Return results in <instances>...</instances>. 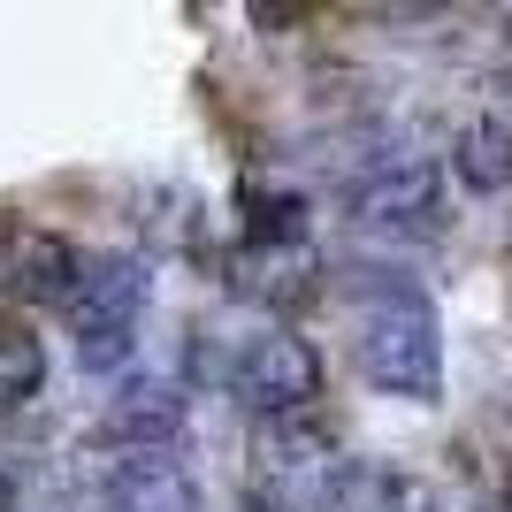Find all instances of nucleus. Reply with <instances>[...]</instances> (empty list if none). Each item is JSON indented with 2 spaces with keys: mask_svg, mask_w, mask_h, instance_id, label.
Returning <instances> with one entry per match:
<instances>
[{
  "mask_svg": "<svg viewBox=\"0 0 512 512\" xmlns=\"http://www.w3.org/2000/svg\"><path fill=\"white\" fill-rule=\"evenodd\" d=\"M505 505H512V490H505Z\"/></svg>",
  "mask_w": 512,
  "mask_h": 512,
  "instance_id": "f257e3e1",
  "label": "nucleus"
}]
</instances>
